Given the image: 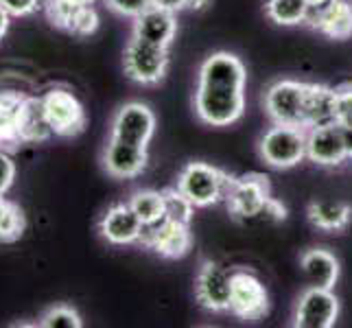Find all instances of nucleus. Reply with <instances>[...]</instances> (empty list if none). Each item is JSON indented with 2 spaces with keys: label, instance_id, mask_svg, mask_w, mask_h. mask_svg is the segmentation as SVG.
Listing matches in <instances>:
<instances>
[{
  "label": "nucleus",
  "instance_id": "f257e3e1",
  "mask_svg": "<svg viewBox=\"0 0 352 328\" xmlns=\"http://www.w3.org/2000/svg\"><path fill=\"white\" fill-rule=\"evenodd\" d=\"M248 70L241 57L228 51L204 59L195 88V114L210 127H230L245 114Z\"/></svg>",
  "mask_w": 352,
  "mask_h": 328
},
{
  "label": "nucleus",
  "instance_id": "f03ea898",
  "mask_svg": "<svg viewBox=\"0 0 352 328\" xmlns=\"http://www.w3.org/2000/svg\"><path fill=\"white\" fill-rule=\"evenodd\" d=\"M234 177L206 162H188L177 175V188L195 204V208H208L226 201Z\"/></svg>",
  "mask_w": 352,
  "mask_h": 328
},
{
  "label": "nucleus",
  "instance_id": "7ed1b4c3",
  "mask_svg": "<svg viewBox=\"0 0 352 328\" xmlns=\"http://www.w3.org/2000/svg\"><path fill=\"white\" fill-rule=\"evenodd\" d=\"M263 162L272 168H294L307 157V129L274 123L258 140Z\"/></svg>",
  "mask_w": 352,
  "mask_h": 328
},
{
  "label": "nucleus",
  "instance_id": "20e7f679",
  "mask_svg": "<svg viewBox=\"0 0 352 328\" xmlns=\"http://www.w3.org/2000/svg\"><path fill=\"white\" fill-rule=\"evenodd\" d=\"M168 64H171L168 48L131 35L123 53V68L131 81L140 83V86H155L166 77Z\"/></svg>",
  "mask_w": 352,
  "mask_h": 328
},
{
  "label": "nucleus",
  "instance_id": "39448f33",
  "mask_svg": "<svg viewBox=\"0 0 352 328\" xmlns=\"http://www.w3.org/2000/svg\"><path fill=\"white\" fill-rule=\"evenodd\" d=\"M307 83L296 79H278L263 94V105L272 123L305 127Z\"/></svg>",
  "mask_w": 352,
  "mask_h": 328
},
{
  "label": "nucleus",
  "instance_id": "423d86ee",
  "mask_svg": "<svg viewBox=\"0 0 352 328\" xmlns=\"http://www.w3.org/2000/svg\"><path fill=\"white\" fill-rule=\"evenodd\" d=\"M270 197H272V186L267 175L248 173L234 177L226 197L228 212L241 223H252L258 219Z\"/></svg>",
  "mask_w": 352,
  "mask_h": 328
},
{
  "label": "nucleus",
  "instance_id": "0eeeda50",
  "mask_svg": "<svg viewBox=\"0 0 352 328\" xmlns=\"http://www.w3.org/2000/svg\"><path fill=\"white\" fill-rule=\"evenodd\" d=\"M42 103L55 136L75 138L86 131V123H88L86 109H83V103L70 90L51 88L42 96Z\"/></svg>",
  "mask_w": 352,
  "mask_h": 328
},
{
  "label": "nucleus",
  "instance_id": "6e6552de",
  "mask_svg": "<svg viewBox=\"0 0 352 328\" xmlns=\"http://www.w3.org/2000/svg\"><path fill=\"white\" fill-rule=\"evenodd\" d=\"M228 311L245 322H258L270 313V294L256 274L248 270L232 272V294Z\"/></svg>",
  "mask_w": 352,
  "mask_h": 328
},
{
  "label": "nucleus",
  "instance_id": "1a4fd4ad",
  "mask_svg": "<svg viewBox=\"0 0 352 328\" xmlns=\"http://www.w3.org/2000/svg\"><path fill=\"white\" fill-rule=\"evenodd\" d=\"M232 294V272L214 261H204L195 278L197 302L212 313H226Z\"/></svg>",
  "mask_w": 352,
  "mask_h": 328
},
{
  "label": "nucleus",
  "instance_id": "9d476101",
  "mask_svg": "<svg viewBox=\"0 0 352 328\" xmlns=\"http://www.w3.org/2000/svg\"><path fill=\"white\" fill-rule=\"evenodd\" d=\"M339 318V300L333 289L309 287L296 305L294 326L298 328H331Z\"/></svg>",
  "mask_w": 352,
  "mask_h": 328
},
{
  "label": "nucleus",
  "instance_id": "9b49d317",
  "mask_svg": "<svg viewBox=\"0 0 352 328\" xmlns=\"http://www.w3.org/2000/svg\"><path fill=\"white\" fill-rule=\"evenodd\" d=\"M140 243L147 245L149 250H153L157 256H162V259H182L188 254L192 245V237H190L188 223L164 217L162 221H157L155 226L144 228Z\"/></svg>",
  "mask_w": 352,
  "mask_h": 328
},
{
  "label": "nucleus",
  "instance_id": "f8f14e48",
  "mask_svg": "<svg viewBox=\"0 0 352 328\" xmlns=\"http://www.w3.org/2000/svg\"><path fill=\"white\" fill-rule=\"evenodd\" d=\"M155 133V114L149 105L131 101L118 107L112 118V138L147 147Z\"/></svg>",
  "mask_w": 352,
  "mask_h": 328
},
{
  "label": "nucleus",
  "instance_id": "ddd939ff",
  "mask_svg": "<svg viewBox=\"0 0 352 328\" xmlns=\"http://www.w3.org/2000/svg\"><path fill=\"white\" fill-rule=\"evenodd\" d=\"M307 160L318 166L344 164L348 160L346 129L337 123L307 129Z\"/></svg>",
  "mask_w": 352,
  "mask_h": 328
},
{
  "label": "nucleus",
  "instance_id": "4468645a",
  "mask_svg": "<svg viewBox=\"0 0 352 328\" xmlns=\"http://www.w3.org/2000/svg\"><path fill=\"white\" fill-rule=\"evenodd\" d=\"M149 162L147 147L142 144H131L118 138H110L103 151V166L107 175L116 179H131L138 177Z\"/></svg>",
  "mask_w": 352,
  "mask_h": 328
},
{
  "label": "nucleus",
  "instance_id": "2eb2a0df",
  "mask_svg": "<svg viewBox=\"0 0 352 328\" xmlns=\"http://www.w3.org/2000/svg\"><path fill=\"white\" fill-rule=\"evenodd\" d=\"M99 232L112 245H131V243H140L144 226L129 204H114L101 217Z\"/></svg>",
  "mask_w": 352,
  "mask_h": 328
},
{
  "label": "nucleus",
  "instance_id": "dca6fc26",
  "mask_svg": "<svg viewBox=\"0 0 352 328\" xmlns=\"http://www.w3.org/2000/svg\"><path fill=\"white\" fill-rule=\"evenodd\" d=\"M307 24L331 40L352 38V0H331L324 7L311 9Z\"/></svg>",
  "mask_w": 352,
  "mask_h": 328
},
{
  "label": "nucleus",
  "instance_id": "f3484780",
  "mask_svg": "<svg viewBox=\"0 0 352 328\" xmlns=\"http://www.w3.org/2000/svg\"><path fill=\"white\" fill-rule=\"evenodd\" d=\"M133 35L144 42L168 48L177 35V18L173 11L151 5L138 18H133Z\"/></svg>",
  "mask_w": 352,
  "mask_h": 328
},
{
  "label": "nucleus",
  "instance_id": "a211bd4d",
  "mask_svg": "<svg viewBox=\"0 0 352 328\" xmlns=\"http://www.w3.org/2000/svg\"><path fill=\"white\" fill-rule=\"evenodd\" d=\"M53 133V127L48 123L42 96H27L20 109L18 118V138L20 144H38L48 140Z\"/></svg>",
  "mask_w": 352,
  "mask_h": 328
},
{
  "label": "nucleus",
  "instance_id": "6ab92c4d",
  "mask_svg": "<svg viewBox=\"0 0 352 328\" xmlns=\"http://www.w3.org/2000/svg\"><path fill=\"white\" fill-rule=\"evenodd\" d=\"M300 267L311 287L333 289L339 281V261L329 250L322 248L307 250L300 256Z\"/></svg>",
  "mask_w": 352,
  "mask_h": 328
},
{
  "label": "nucleus",
  "instance_id": "aec40b11",
  "mask_svg": "<svg viewBox=\"0 0 352 328\" xmlns=\"http://www.w3.org/2000/svg\"><path fill=\"white\" fill-rule=\"evenodd\" d=\"M337 123L335 118V88L324 83H307L305 129Z\"/></svg>",
  "mask_w": 352,
  "mask_h": 328
},
{
  "label": "nucleus",
  "instance_id": "412c9836",
  "mask_svg": "<svg viewBox=\"0 0 352 328\" xmlns=\"http://www.w3.org/2000/svg\"><path fill=\"white\" fill-rule=\"evenodd\" d=\"M27 94L16 90H0V149H14L20 144L18 118Z\"/></svg>",
  "mask_w": 352,
  "mask_h": 328
},
{
  "label": "nucleus",
  "instance_id": "4be33fe9",
  "mask_svg": "<svg viewBox=\"0 0 352 328\" xmlns=\"http://www.w3.org/2000/svg\"><path fill=\"white\" fill-rule=\"evenodd\" d=\"M309 219L315 228L324 230V232H339V230L348 228L352 219V208L346 201L320 199L309 206Z\"/></svg>",
  "mask_w": 352,
  "mask_h": 328
},
{
  "label": "nucleus",
  "instance_id": "5701e85b",
  "mask_svg": "<svg viewBox=\"0 0 352 328\" xmlns=\"http://www.w3.org/2000/svg\"><path fill=\"white\" fill-rule=\"evenodd\" d=\"M131 206V210L138 215L144 228L155 226L157 221H162L166 217V199L162 190H136L131 193V197L127 201Z\"/></svg>",
  "mask_w": 352,
  "mask_h": 328
},
{
  "label": "nucleus",
  "instance_id": "b1692460",
  "mask_svg": "<svg viewBox=\"0 0 352 328\" xmlns=\"http://www.w3.org/2000/svg\"><path fill=\"white\" fill-rule=\"evenodd\" d=\"M311 7L307 0H267L265 14L278 27H298L309 18Z\"/></svg>",
  "mask_w": 352,
  "mask_h": 328
},
{
  "label": "nucleus",
  "instance_id": "393cba45",
  "mask_svg": "<svg viewBox=\"0 0 352 328\" xmlns=\"http://www.w3.org/2000/svg\"><path fill=\"white\" fill-rule=\"evenodd\" d=\"M27 230V217L16 201L5 204V210L0 215V243H16L22 239Z\"/></svg>",
  "mask_w": 352,
  "mask_h": 328
},
{
  "label": "nucleus",
  "instance_id": "a878e982",
  "mask_svg": "<svg viewBox=\"0 0 352 328\" xmlns=\"http://www.w3.org/2000/svg\"><path fill=\"white\" fill-rule=\"evenodd\" d=\"M81 7L83 5L72 3V0H46V18L55 29L72 33Z\"/></svg>",
  "mask_w": 352,
  "mask_h": 328
},
{
  "label": "nucleus",
  "instance_id": "bb28decb",
  "mask_svg": "<svg viewBox=\"0 0 352 328\" xmlns=\"http://www.w3.org/2000/svg\"><path fill=\"white\" fill-rule=\"evenodd\" d=\"M162 193H164V199H166V217H171L182 223H190L192 212H195V204H192L177 186L166 188Z\"/></svg>",
  "mask_w": 352,
  "mask_h": 328
},
{
  "label": "nucleus",
  "instance_id": "cd10ccee",
  "mask_svg": "<svg viewBox=\"0 0 352 328\" xmlns=\"http://www.w3.org/2000/svg\"><path fill=\"white\" fill-rule=\"evenodd\" d=\"M38 324L44 328H81L83 326L81 315L68 305H57L53 309H48Z\"/></svg>",
  "mask_w": 352,
  "mask_h": 328
},
{
  "label": "nucleus",
  "instance_id": "c85d7f7f",
  "mask_svg": "<svg viewBox=\"0 0 352 328\" xmlns=\"http://www.w3.org/2000/svg\"><path fill=\"white\" fill-rule=\"evenodd\" d=\"M335 118L344 129L352 127V83L335 88Z\"/></svg>",
  "mask_w": 352,
  "mask_h": 328
},
{
  "label": "nucleus",
  "instance_id": "c756f323",
  "mask_svg": "<svg viewBox=\"0 0 352 328\" xmlns=\"http://www.w3.org/2000/svg\"><path fill=\"white\" fill-rule=\"evenodd\" d=\"M114 14L125 18H138L147 7H151V0H105Z\"/></svg>",
  "mask_w": 352,
  "mask_h": 328
},
{
  "label": "nucleus",
  "instance_id": "7c9ffc66",
  "mask_svg": "<svg viewBox=\"0 0 352 328\" xmlns=\"http://www.w3.org/2000/svg\"><path fill=\"white\" fill-rule=\"evenodd\" d=\"M14 179H16V162L11 160V155L7 151L0 149V195H5L11 188Z\"/></svg>",
  "mask_w": 352,
  "mask_h": 328
},
{
  "label": "nucleus",
  "instance_id": "2f4dec72",
  "mask_svg": "<svg viewBox=\"0 0 352 328\" xmlns=\"http://www.w3.org/2000/svg\"><path fill=\"white\" fill-rule=\"evenodd\" d=\"M0 7H3L9 16H31L35 9L40 7V0H0Z\"/></svg>",
  "mask_w": 352,
  "mask_h": 328
},
{
  "label": "nucleus",
  "instance_id": "473e14b6",
  "mask_svg": "<svg viewBox=\"0 0 352 328\" xmlns=\"http://www.w3.org/2000/svg\"><path fill=\"white\" fill-rule=\"evenodd\" d=\"M285 219H287V208L283 206V201H278V199L270 197V199H267V204H265L263 212L258 215L256 221H265V223H280V221H285Z\"/></svg>",
  "mask_w": 352,
  "mask_h": 328
},
{
  "label": "nucleus",
  "instance_id": "72a5a7b5",
  "mask_svg": "<svg viewBox=\"0 0 352 328\" xmlns=\"http://www.w3.org/2000/svg\"><path fill=\"white\" fill-rule=\"evenodd\" d=\"M151 5L168 9V11H173V14H177V11L186 9V0H151Z\"/></svg>",
  "mask_w": 352,
  "mask_h": 328
},
{
  "label": "nucleus",
  "instance_id": "f704fd0d",
  "mask_svg": "<svg viewBox=\"0 0 352 328\" xmlns=\"http://www.w3.org/2000/svg\"><path fill=\"white\" fill-rule=\"evenodd\" d=\"M9 18L11 16L7 14L3 7H0V40H3L5 35H7V31H9Z\"/></svg>",
  "mask_w": 352,
  "mask_h": 328
},
{
  "label": "nucleus",
  "instance_id": "c9c22d12",
  "mask_svg": "<svg viewBox=\"0 0 352 328\" xmlns=\"http://www.w3.org/2000/svg\"><path fill=\"white\" fill-rule=\"evenodd\" d=\"M210 5V0H186V9L190 11H204Z\"/></svg>",
  "mask_w": 352,
  "mask_h": 328
},
{
  "label": "nucleus",
  "instance_id": "e433bc0d",
  "mask_svg": "<svg viewBox=\"0 0 352 328\" xmlns=\"http://www.w3.org/2000/svg\"><path fill=\"white\" fill-rule=\"evenodd\" d=\"M346 144H348V160H352V127L346 129Z\"/></svg>",
  "mask_w": 352,
  "mask_h": 328
},
{
  "label": "nucleus",
  "instance_id": "4c0bfd02",
  "mask_svg": "<svg viewBox=\"0 0 352 328\" xmlns=\"http://www.w3.org/2000/svg\"><path fill=\"white\" fill-rule=\"evenodd\" d=\"M326 3H331V0H307V5L311 9H318V7H324Z\"/></svg>",
  "mask_w": 352,
  "mask_h": 328
},
{
  "label": "nucleus",
  "instance_id": "58836bf2",
  "mask_svg": "<svg viewBox=\"0 0 352 328\" xmlns=\"http://www.w3.org/2000/svg\"><path fill=\"white\" fill-rule=\"evenodd\" d=\"M72 3H77V5H92L94 0H72Z\"/></svg>",
  "mask_w": 352,
  "mask_h": 328
},
{
  "label": "nucleus",
  "instance_id": "ea45409f",
  "mask_svg": "<svg viewBox=\"0 0 352 328\" xmlns=\"http://www.w3.org/2000/svg\"><path fill=\"white\" fill-rule=\"evenodd\" d=\"M5 204H7V199L0 195V215H3V210H5Z\"/></svg>",
  "mask_w": 352,
  "mask_h": 328
}]
</instances>
